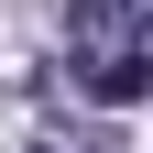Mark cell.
I'll return each mask as SVG.
<instances>
[{
  "label": "cell",
  "instance_id": "1",
  "mask_svg": "<svg viewBox=\"0 0 153 153\" xmlns=\"http://www.w3.org/2000/svg\"><path fill=\"white\" fill-rule=\"evenodd\" d=\"M66 66L109 109L153 99V11L142 0H66Z\"/></svg>",
  "mask_w": 153,
  "mask_h": 153
},
{
  "label": "cell",
  "instance_id": "2",
  "mask_svg": "<svg viewBox=\"0 0 153 153\" xmlns=\"http://www.w3.org/2000/svg\"><path fill=\"white\" fill-rule=\"evenodd\" d=\"M44 153H109V142H44Z\"/></svg>",
  "mask_w": 153,
  "mask_h": 153
}]
</instances>
